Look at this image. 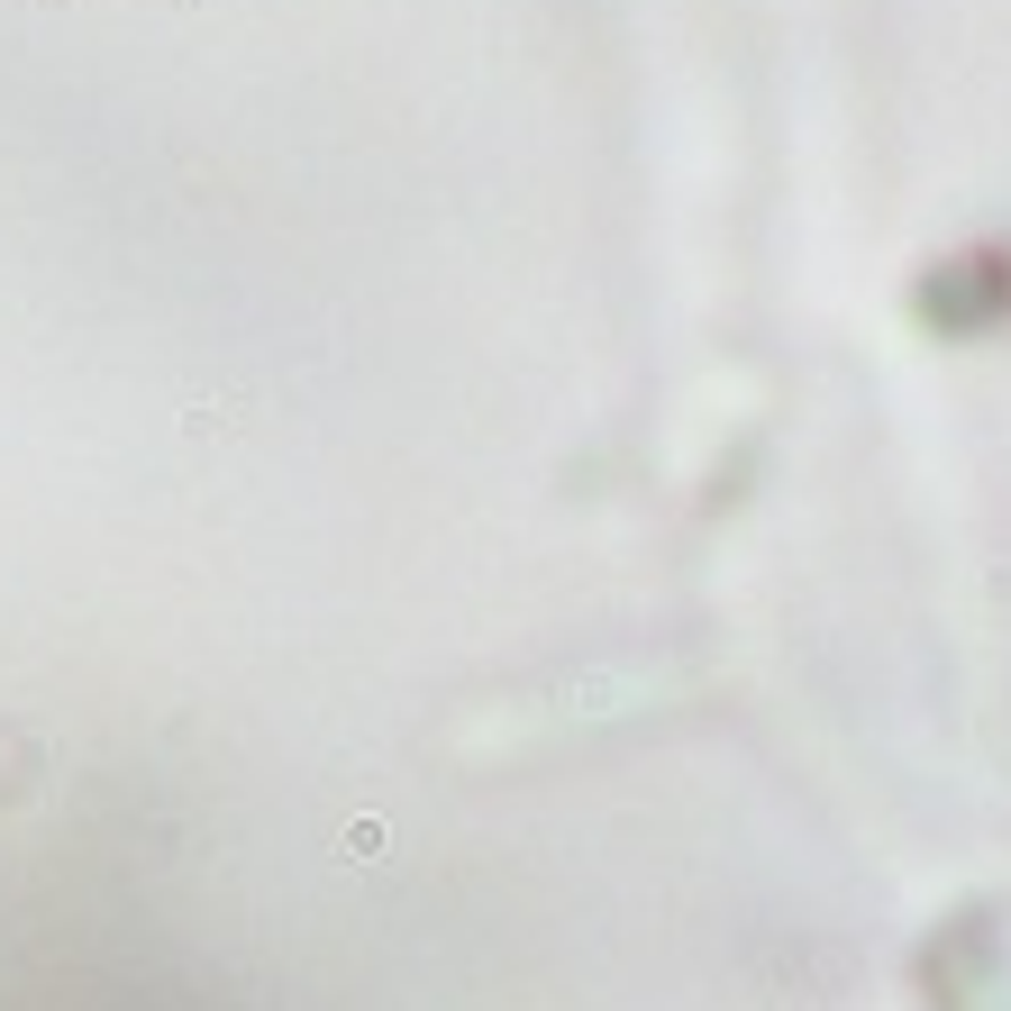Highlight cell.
<instances>
[{
    "label": "cell",
    "mask_w": 1011,
    "mask_h": 1011,
    "mask_svg": "<svg viewBox=\"0 0 1011 1011\" xmlns=\"http://www.w3.org/2000/svg\"><path fill=\"white\" fill-rule=\"evenodd\" d=\"M228 420H238V410H228V401H201V410H192V437H219Z\"/></svg>",
    "instance_id": "cell-1"
}]
</instances>
